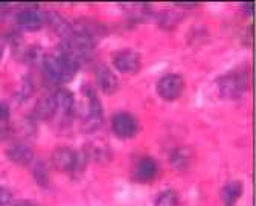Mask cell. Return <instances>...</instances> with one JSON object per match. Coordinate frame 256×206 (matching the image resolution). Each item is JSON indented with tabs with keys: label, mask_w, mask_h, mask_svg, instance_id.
Here are the masks:
<instances>
[{
	"label": "cell",
	"mask_w": 256,
	"mask_h": 206,
	"mask_svg": "<svg viewBox=\"0 0 256 206\" xmlns=\"http://www.w3.org/2000/svg\"><path fill=\"white\" fill-rule=\"evenodd\" d=\"M80 66V63H76L72 57L64 54L62 51H60L58 54L46 55L43 61L44 72L54 83H64L72 80L78 72Z\"/></svg>",
	"instance_id": "obj_1"
},
{
	"label": "cell",
	"mask_w": 256,
	"mask_h": 206,
	"mask_svg": "<svg viewBox=\"0 0 256 206\" xmlns=\"http://www.w3.org/2000/svg\"><path fill=\"white\" fill-rule=\"evenodd\" d=\"M84 96H86V113L82 116V127L86 131L98 130L102 124V106L96 92L84 86Z\"/></svg>",
	"instance_id": "obj_2"
},
{
	"label": "cell",
	"mask_w": 256,
	"mask_h": 206,
	"mask_svg": "<svg viewBox=\"0 0 256 206\" xmlns=\"http://www.w3.org/2000/svg\"><path fill=\"white\" fill-rule=\"evenodd\" d=\"M248 87V78L246 72L235 71L230 74L222 75L218 80V89L222 98H229V99H236L242 96V93Z\"/></svg>",
	"instance_id": "obj_3"
},
{
	"label": "cell",
	"mask_w": 256,
	"mask_h": 206,
	"mask_svg": "<svg viewBox=\"0 0 256 206\" xmlns=\"http://www.w3.org/2000/svg\"><path fill=\"white\" fill-rule=\"evenodd\" d=\"M184 89V81L178 74H166L157 83V93L165 101L177 99Z\"/></svg>",
	"instance_id": "obj_4"
},
{
	"label": "cell",
	"mask_w": 256,
	"mask_h": 206,
	"mask_svg": "<svg viewBox=\"0 0 256 206\" xmlns=\"http://www.w3.org/2000/svg\"><path fill=\"white\" fill-rule=\"evenodd\" d=\"M112 127H113L114 134L118 137H120V139H132V137L136 136V133L139 131L138 119L133 115L125 113V112L113 116Z\"/></svg>",
	"instance_id": "obj_5"
},
{
	"label": "cell",
	"mask_w": 256,
	"mask_h": 206,
	"mask_svg": "<svg viewBox=\"0 0 256 206\" xmlns=\"http://www.w3.org/2000/svg\"><path fill=\"white\" fill-rule=\"evenodd\" d=\"M76 160L78 153L69 147H60L52 154V163L58 171L62 173H74L76 171Z\"/></svg>",
	"instance_id": "obj_6"
},
{
	"label": "cell",
	"mask_w": 256,
	"mask_h": 206,
	"mask_svg": "<svg viewBox=\"0 0 256 206\" xmlns=\"http://www.w3.org/2000/svg\"><path fill=\"white\" fill-rule=\"evenodd\" d=\"M113 64L120 74H136L140 69V55L132 49L120 51L119 54L114 55Z\"/></svg>",
	"instance_id": "obj_7"
},
{
	"label": "cell",
	"mask_w": 256,
	"mask_h": 206,
	"mask_svg": "<svg viewBox=\"0 0 256 206\" xmlns=\"http://www.w3.org/2000/svg\"><path fill=\"white\" fill-rule=\"evenodd\" d=\"M96 83L106 95H114L119 90V80L110 67L101 64L96 69Z\"/></svg>",
	"instance_id": "obj_8"
},
{
	"label": "cell",
	"mask_w": 256,
	"mask_h": 206,
	"mask_svg": "<svg viewBox=\"0 0 256 206\" xmlns=\"http://www.w3.org/2000/svg\"><path fill=\"white\" fill-rule=\"evenodd\" d=\"M44 19H46V16L38 8H24V10L18 11L17 17H16L17 23L22 28L32 29V31L40 29V26L44 23Z\"/></svg>",
	"instance_id": "obj_9"
},
{
	"label": "cell",
	"mask_w": 256,
	"mask_h": 206,
	"mask_svg": "<svg viewBox=\"0 0 256 206\" xmlns=\"http://www.w3.org/2000/svg\"><path fill=\"white\" fill-rule=\"evenodd\" d=\"M46 17H48V22H49V25L52 26V29L58 34V36H60L64 42L70 40V39L75 36L74 26H72L66 19H64L61 14H58V13H49Z\"/></svg>",
	"instance_id": "obj_10"
},
{
	"label": "cell",
	"mask_w": 256,
	"mask_h": 206,
	"mask_svg": "<svg viewBox=\"0 0 256 206\" xmlns=\"http://www.w3.org/2000/svg\"><path fill=\"white\" fill-rule=\"evenodd\" d=\"M158 173V165L156 159L152 157H142L134 168V176L140 182H150L152 180Z\"/></svg>",
	"instance_id": "obj_11"
},
{
	"label": "cell",
	"mask_w": 256,
	"mask_h": 206,
	"mask_svg": "<svg viewBox=\"0 0 256 206\" xmlns=\"http://www.w3.org/2000/svg\"><path fill=\"white\" fill-rule=\"evenodd\" d=\"M6 156L17 165H30L34 160L32 148L26 144H14L6 150Z\"/></svg>",
	"instance_id": "obj_12"
},
{
	"label": "cell",
	"mask_w": 256,
	"mask_h": 206,
	"mask_svg": "<svg viewBox=\"0 0 256 206\" xmlns=\"http://www.w3.org/2000/svg\"><path fill=\"white\" fill-rule=\"evenodd\" d=\"M54 98L56 102V110L60 109L64 115H68V116H70L75 112V106H76L75 95L69 89H58L54 93Z\"/></svg>",
	"instance_id": "obj_13"
},
{
	"label": "cell",
	"mask_w": 256,
	"mask_h": 206,
	"mask_svg": "<svg viewBox=\"0 0 256 206\" xmlns=\"http://www.w3.org/2000/svg\"><path fill=\"white\" fill-rule=\"evenodd\" d=\"M55 113H56V102H55L54 95H46L37 101V104L34 107V115L38 119H43V121L50 119L52 116H55Z\"/></svg>",
	"instance_id": "obj_14"
},
{
	"label": "cell",
	"mask_w": 256,
	"mask_h": 206,
	"mask_svg": "<svg viewBox=\"0 0 256 206\" xmlns=\"http://www.w3.org/2000/svg\"><path fill=\"white\" fill-rule=\"evenodd\" d=\"M192 160H194V153H192L190 148L183 147V148H178V150H176L172 153V156H171V166L176 171H180V173H183V171L189 169Z\"/></svg>",
	"instance_id": "obj_15"
},
{
	"label": "cell",
	"mask_w": 256,
	"mask_h": 206,
	"mask_svg": "<svg viewBox=\"0 0 256 206\" xmlns=\"http://www.w3.org/2000/svg\"><path fill=\"white\" fill-rule=\"evenodd\" d=\"M242 192V185L241 182H230L224 186V191H222V197H224V201H226L228 206H232L241 195Z\"/></svg>",
	"instance_id": "obj_16"
},
{
	"label": "cell",
	"mask_w": 256,
	"mask_h": 206,
	"mask_svg": "<svg viewBox=\"0 0 256 206\" xmlns=\"http://www.w3.org/2000/svg\"><path fill=\"white\" fill-rule=\"evenodd\" d=\"M32 173H34V179L37 180V183L42 186V188H48L49 185V176H48V169L44 166L43 162L40 160H32Z\"/></svg>",
	"instance_id": "obj_17"
},
{
	"label": "cell",
	"mask_w": 256,
	"mask_h": 206,
	"mask_svg": "<svg viewBox=\"0 0 256 206\" xmlns=\"http://www.w3.org/2000/svg\"><path fill=\"white\" fill-rule=\"evenodd\" d=\"M178 194L172 189L160 192L156 198V206H178Z\"/></svg>",
	"instance_id": "obj_18"
},
{
	"label": "cell",
	"mask_w": 256,
	"mask_h": 206,
	"mask_svg": "<svg viewBox=\"0 0 256 206\" xmlns=\"http://www.w3.org/2000/svg\"><path fill=\"white\" fill-rule=\"evenodd\" d=\"M46 55H44V51L40 49V48H30L28 52H26V60L28 63H30L32 66H38L42 64L43 66V61H44Z\"/></svg>",
	"instance_id": "obj_19"
},
{
	"label": "cell",
	"mask_w": 256,
	"mask_h": 206,
	"mask_svg": "<svg viewBox=\"0 0 256 206\" xmlns=\"http://www.w3.org/2000/svg\"><path fill=\"white\" fill-rule=\"evenodd\" d=\"M12 201V194L8 188L0 186V206H8Z\"/></svg>",
	"instance_id": "obj_20"
},
{
	"label": "cell",
	"mask_w": 256,
	"mask_h": 206,
	"mask_svg": "<svg viewBox=\"0 0 256 206\" xmlns=\"http://www.w3.org/2000/svg\"><path fill=\"white\" fill-rule=\"evenodd\" d=\"M8 116H10V107L5 104V102L0 101V122L6 121V119H8Z\"/></svg>",
	"instance_id": "obj_21"
},
{
	"label": "cell",
	"mask_w": 256,
	"mask_h": 206,
	"mask_svg": "<svg viewBox=\"0 0 256 206\" xmlns=\"http://www.w3.org/2000/svg\"><path fill=\"white\" fill-rule=\"evenodd\" d=\"M16 206H38V204L36 201H30V200H22Z\"/></svg>",
	"instance_id": "obj_22"
},
{
	"label": "cell",
	"mask_w": 256,
	"mask_h": 206,
	"mask_svg": "<svg viewBox=\"0 0 256 206\" xmlns=\"http://www.w3.org/2000/svg\"><path fill=\"white\" fill-rule=\"evenodd\" d=\"M2 57H4V46L0 43V60H2Z\"/></svg>",
	"instance_id": "obj_23"
}]
</instances>
